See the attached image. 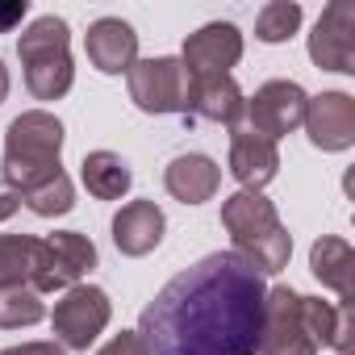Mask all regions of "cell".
I'll return each mask as SVG.
<instances>
[{"label": "cell", "mask_w": 355, "mask_h": 355, "mask_svg": "<svg viewBox=\"0 0 355 355\" xmlns=\"http://www.w3.org/2000/svg\"><path fill=\"white\" fill-rule=\"evenodd\" d=\"M263 276L234 251H214L171 276L142 309L150 355H259Z\"/></svg>", "instance_id": "6da1fadb"}, {"label": "cell", "mask_w": 355, "mask_h": 355, "mask_svg": "<svg viewBox=\"0 0 355 355\" xmlns=\"http://www.w3.org/2000/svg\"><path fill=\"white\" fill-rule=\"evenodd\" d=\"M222 226L234 239V255H243L259 276H276L288 268L293 255V234L280 226L276 205L263 193H234L222 201Z\"/></svg>", "instance_id": "7a4b0ae2"}, {"label": "cell", "mask_w": 355, "mask_h": 355, "mask_svg": "<svg viewBox=\"0 0 355 355\" xmlns=\"http://www.w3.org/2000/svg\"><path fill=\"white\" fill-rule=\"evenodd\" d=\"M59 155H63V121L46 109L17 113L5 130V159H0L5 184L17 189V193L42 184L46 175L63 171Z\"/></svg>", "instance_id": "3957f363"}, {"label": "cell", "mask_w": 355, "mask_h": 355, "mask_svg": "<svg viewBox=\"0 0 355 355\" xmlns=\"http://www.w3.org/2000/svg\"><path fill=\"white\" fill-rule=\"evenodd\" d=\"M17 55L26 67V88L38 101H59L71 92L76 84V67H71V30L63 17L46 13L38 21L26 26V34L17 38Z\"/></svg>", "instance_id": "277c9868"}, {"label": "cell", "mask_w": 355, "mask_h": 355, "mask_svg": "<svg viewBox=\"0 0 355 355\" xmlns=\"http://www.w3.org/2000/svg\"><path fill=\"white\" fill-rule=\"evenodd\" d=\"M109 318H113V301L105 288L71 284L63 293V301H55L51 326H55V338L63 351H88L96 343V334L109 326Z\"/></svg>", "instance_id": "5b68a950"}, {"label": "cell", "mask_w": 355, "mask_h": 355, "mask_svg": "<svg viewBox=\"0 0 355 355\" xmlns=\"http://www.w3.org/2000/svg\"><path fill=\"white\" fill-rule=\"evenodd\" d=\"M305 105H309V92L297 80H268L263 88H255V96L247 101L243 117H247L251 134L276 142V138L293 134L305 121Z\"/></svg>", "instance_id": "8992f818"}, {"label": "cell", "mask_w": 355, "mask_h": 355, "mask_svg": "<svg viewBox=\"0 0 355 355\" xmlns=\"http://www.w3.org/2000/svg\"><path fill=\"white\" fill-rule=\"evenodd\" d=\"M130 101L142 109V113H184V88H189V76L180 67V59L171 55H159V59H138L130 71Z\"/></svg>", "instance_id": "52a82bcc"}, {"label": "cell", "mask_w": 355, "mask_h": 355, "mask_svg": "<svg viewBox=\"0 0 355 355\" xmlns=\"http://www.w3.org/2000/svg\"><path fill=\"white\" fill-rule=\"evenodd\" d=\"M259 355H318V347L305 338V326H301V293L288 284H276L263 297Z\"/></svg>", "instance_id": "ba28073f"}, {"label": "cell", "mask_w": 355, "mask_h": 355, "mask_svg": "<svg viewBox=\"0 0 355 355\" xmlns=\"http://www.w3.org/2000/svg\"><path fill=\"white\" fill-rule=\"evenodd\" d=\"M243 59V34L234 21H209L197 34H189L180 67L189 80H205V76H230V67Z\"/></svg>", "instance_id": "9c48e42d"}, {"label": "cell", "mask_w": 355, "mask_h": 355, "mask_svg": "<svg viewBox=\"0 0 355 355\" xmlns=\"http://www.w3.org/2000/svg\"><path fill=\"white\" fill-rule=\"evenodd\" d=\"M309 59L326 71H355V5L351 0H330L322 9L313 34H309Z\"/></svg>", "instance_id": "30bf717a"}, {"label": "cell", "mask_w": 355, "mask_h": 355, "mask_svg": "<svg viewBox=\"0 0 355 355\" xmlns=\"http://www.w3.org/2000/svg\"><path fill=\"white\" fill-rule=\"evenodd\" d=\"M301 125L318 150H347L355 142V96H347V92L309 96Z\"/></svg>", "instance_id": "8fae6325"}, {"label": "cell", "mask_w": 355, "mask_h": 355, "mask_svg": "<svg viewBox=\"0 0 355 355\" xmlns=\"http://www.w3.org/2000/svg\"><path fill=\"white\" fill-rule=\"evenodd\" d=\"M84 51L101 76H121L138 63V34L121 17H96L84 34Z\"/></svg>", "instance_id": "7c38bea8"}, {"label": "cell", "mask_w": 355, "mask_h": 355, "mask_svg": "<svg viewBox=\"0 0 355 355\" xmlns=\"http://www.w3.org/2000/svg\"><path fill=\"white\" fill-rule=\"evenodd\" d=\"M9 284H26L34 293H51L46 239L0 234V288H9Z\"/></svg>", "instance_id": "4fadbf2b"}, {"label": "cell", "mask_w": 355, "mask_h": 355, "mask_svg": "<svg viewBox=\"0 0 355 355\" xmlns=\"http://www.w3.org/2000/svg\"><path fill=\"white\" fill-rule=\"evenodd\" d=\"M243 109H247V96L234 84V76H205V80H189L184 88V117L197 113L218 125H239Z\"/></svg>", "instance_id": "5bb4252c"}, {"label": "cell", "mask_w": 355, "mask_h": 355, "mask_svg": "<svg viewBox=\"0 0 355 355\" xmlns=\"http://www.w3.org/2000/svg\"><path fill=\"white\" fill-rule=\"evenodd\" d=\"M222 184V167L209 159V155H175L167 167H163V189L180 201V205H205Z\"/></svg>", "instance_id": "9a60e30c"}, {"label": "cell", "mask_w": 355, "mask_h": 355, "mask_svg": "<svg viewBox=\"0 0 355 355\" xmlns=\"http://www.w3.org/2000/svg\"><path fill=\"white\" fill-rule=\"evenodd\" d=\"M163 230H167V218H163V209H159L155 201H130V205H121L117 218H113V243H117V251L130 255V259L150 255V251L163 243Z\"/></svg>", "instance_id": "2e32d148"}, {"label": "cell", "mask_w": 355, "mask_h": 355, "mask_svg": "<svg viewBox=\"0 0 355 355\" xmlns=\"http://www.w3.org/2000/svg\"><path fill=\"white\" fill-rule=\"evenodd\" d=\"M276 171H280L276 142H268V138H259L251 130H234L230 134V175H234L243 189L259 193L263 184L276 180Z\"/></svg>", "instance_id": "e0dca14e"}, {"label": "cell", "mask_w": 355, "mask_h": 355, "mask_svg": "<svg viewBox=\"0 0 355 355\" xmlns=\"http://www.w3.org/2000/svg\"><path fill=\"white\" fill-rule=\"evenodd\" d=\"M46 263H51V293L80 284L84 272L96 268V247L80 230H55L46 239Z\"/></svg>", "instance_id": "ac0fdd59"}, {"label": "cell", "mask_w": 355, "mask_h": 355, "mask_svg": "<svg viewBox=\"0 0 355 355\" xmlns=\"http://www.w3.org/2000/svg\"><path fill=\"white\" fill-rule=\"evenodd\" d=\"M309 272L318 276V284L334 288L338 301H351V280H355V251L347 239H334V234H322L313 247H309Z\"/></svg>", "instance_id": "d6986e66"}, {"label": "cell", "mask_w": 355, "mask_h": 355, "mask_svg": "<svg viewBox=\"0 0 355 355\" xmlns=\"http://www.w3.org/2000/svg\"><path fill=\"white\" fill-rule=\"evenodd\" d=\"M80 180L96 201H121L130 193V184H134V171L113 150H88L84 163H80Z\"/></svg>", "instance_id": "ffe728a7"}, {"label": "cell", "mask_w": 355, "mask_h": 355, "mask_svg": "<svg viewBox=\"0 0 355 355\" xmlns=\"http://www.w3.org/2000/svg\"><path fill=\"white\" fill-rule=\"evenodd\" d=\"M21 205H26L30 214H38V218L71 214V209H76V189H71V180H67V171H55V175H46L42 184L26 189V193H21Z\"/></svg>", "instance_id": "44dd1931"}, {"label": "cell", "mask_w": 355, "mask_h": 355, "mask_svg": "<svg viewBox=\"0 0 355 355\" xmlns=\"http://www.w3.org/2000/svg\"><path fill=\"white\" fill-rule=\"evenodd\" d=\"M46 318V305H42V293L26 288V284H9L0 288V330H21V326H34Z\"/></svg>", "instance_id": "7402d4cb"}, {"label": "cell", "mask_w": 355, "mask_h": 355, "mask_svg": "<svg viewBox=\"0 0 355 355\" xmlns=\"http://www.w3.org/2000/svg\"><path fill=\"white\" fill-rule=\"evenodd\" d=\"M297 26H301V5L297 0H272V5H263L259 17H255V38L276 46V42H288L297 34Z\"/></svg>", "instance_id": "603a6c76"}, {"label": "cell", "mask_w": 355, "mask_h": 355, "mask_svg": "<svg viewBox=\"0 0 355 355\" xmlns=\"http://www.w3.org/2000/svg\"><path fill=\"white\" fill-rule=\"evenodd\" d=\"M96 355H150V351H146V343H142L138 330H121V334H113Z\"/></svg>", "instance_id": "cb8c5ba5"}, {"label": "cell", "mask_w": 355, "mask_h": 355, "mask_svg": "<svg viewBox=\"0 0 355 355\" xmlns=\"http://www.w3.org/2000/svg\"><path fill=\"white\" fill-rule=\"evenodd\" d=\"M30 13V0H0V34H9L26 21Z\"/></svg>", "instance_id": "d4e9b609"}, {"label": "cell", "mask_w": 355, "mask_h": 355, "mask_svg": "<svg viewBox=\"0 0 355 355\" xmlns=\"http://www.w3.org/2000/svg\"><path fill=\"white\" fill-rule=\"evenodd\" d=\"M0 355H67L59 343H21V347H5Z\"/></svg>", "instance_id": "484cf974"}, {"label": "cell", "mask_w": 355, "mask_h": 355, "mask_svg": "<svg viewBox=\"0 0 355 355\" xmlns=\"http://www.w3.org/2000/svg\"><path fill=\"white\" fill-rule=\"evenodd\" d=\"M17 209H21V193L9 189V184H0V222H9Z\"/></svg>", "instance_id": "4316f807"}, {"label": "cell", "mask_w": 355, "mask_h": 355, "mask_svg": "<svg viewBox=\"0 0 355 355\" xmlns=\"http://www.w3.org/2000/svg\"><path fill=\"white\" fill-rule=\"evenodd\" d=\"M5 96H9V67L0 63V105H5Z\"/></svg>", "instance_id": "83f0119b"}]
</instances>
